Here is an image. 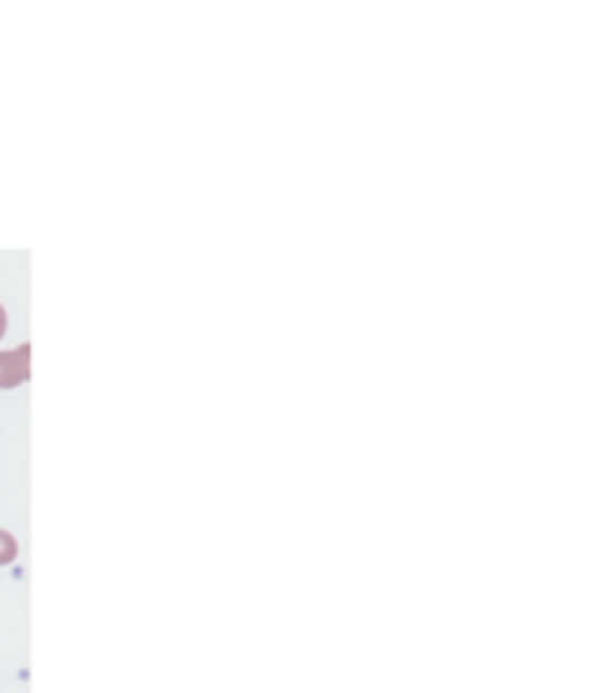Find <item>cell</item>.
<instances>
[{"instance_id":"7a4b0ae2","label":"cell","mask_w":616,"mask_h":693,"mask_svg":"<svg viewBox=\"0 0 616 693\" xmlns=\"http://www.w3.org/2000/svg\"><path fill=\"white\" fill-rule=\"evenodd\" d=\"M15 555H18V543H15V536L7 534V531H0V567L13 564Z\"/></svg>"},{"instance_id":"3957f363","label":"cell","mask_w":616,"mask_h":693,"mask_svg":"<svg viewBox=\"0 0 616 693\" xmlns=\"http://www.w3.org/2000/svg\"><path fill=\"white\" fill-rule=\"evenodd\" d=\"M3 332H7V311H3V305H0V338H3Z\"/></svg>"},{"instance_id":"6da1fadb","label":"cell","mask_w":616,"mask_h":693,"mask_svg":"<svg viewBox=\"0 0 616 693\" xmlns=\"http://www.w3.org/2000/svg\"><path fill=\"white\" fill-rule=\"evenodd\" d=\"M30 374V347L22 344L15 350L0 354V389H15L22 386Z\"/></svg>"}]
</instances>
